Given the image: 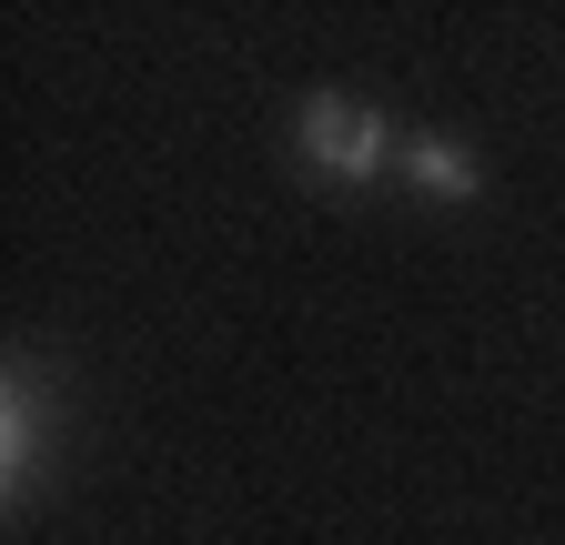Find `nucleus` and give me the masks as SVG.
I'll use <instances>...</instances> for the list:
<instances>
[{"label": "nucleus", "instance_id": "1", "mask_svg": "<svg viewBox=\"0 0 565 545\" xmlns=\"http://www.w3.org/2000/svg\"><path fill=\"white\" fill-rule=\"evenodd\" d=\"M294 152H303L313 182H384L404 142H394V121H384L374 101H353V92H313L303 121H294Z\"/></svg>", "mask_w": 565, "mask_h": 545}, {"label": "nucleus", "instance_id": "2", "mask_svg": "<svg viewBox=\"0 0 565 545\" xmlns=\"http://www.w3.org/2000/svg\"><path fill=\"white\" fill-rule=\"evenodd\" d=\"M41 435H51V415H41V374L11 364V374H0V485H11V495H31Z\"/></svg>", "mask_w": 565, "mask_h": 545}, {"label": "nucleus", "instance_id": "3", "mask_svg": "<svg viewBox=\"0 0 565 545\" xmlns=\"http://www.w3.org/2000/svg\"><path fill=\"white\" fill-rule=\"evenodd\" d=\"M394 182H404L414 202H475V192H484V162H475L465 142H445V131H414V142L394 152Z\"/></svg>", "mask_w": 565, "mask_h": 545}]
</instances>
